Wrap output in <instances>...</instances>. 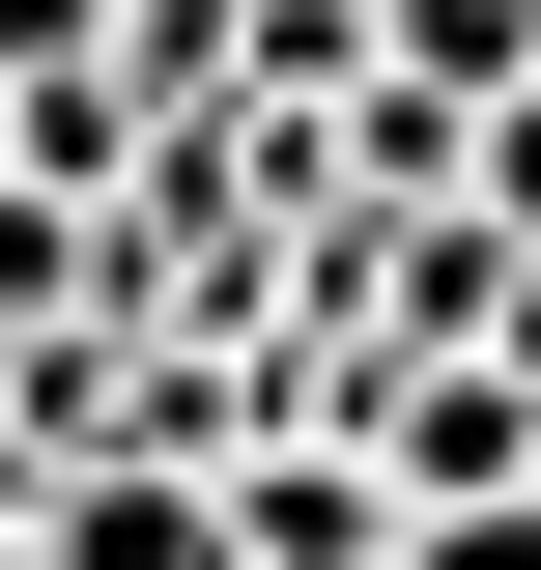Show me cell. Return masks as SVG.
<instances>
[{
    "label": "cell",
    "instance_id": "6da1fadb",
    "mask_svg": "<svg viewBox=\"0 0 541 570\" xmlns=\"http://www.w3.org/2000/svg\"><path fill=\"white\" fill-rule=\"evenodd\" d=\"M29 570H257V542H228V456H58Z\"/></svg>",
    "mask_w": 541,
    "mask_h": 570
},
{
    "label": "cell",
    "instance_id": "7a4b0ae2",
    "mask_svg": "<svg viewBox=\"0 0 541 570\" xmlns=\"http://www.w3.org/2000/svg\"><path fill=\"white\" fill-rule=\"evenodd\" d=\"M115 58V0H0V86H86Z\"/></svg>",
    "mask_w": 541,
    "mask_h": 570
},
{
    "label": "cell",
    "instance_id": "3957f363",
    "mask_svg": "<svg viewBox=\"0 0 541 570\" xmlns=\"http://www.w3.org/2000/svg\"><path fill=\"white\" fill-rule=\"evenodd\" d=\"M456 200H484V228H541V86L484 115V171H456Z\"/></svg>",
    "mask_w": 541,
    "mask_h": 570
},
{
    "label": "cell",
    "instance_id": "277c9868",
    "mask_svg": "<svg viewBox=\"0 0 541 570\" xmlns=\"http://www.w3.org/2000/svg\"><path fill=\"white\" fill-rule=\"evenodd\" d=\"M400 570H541V485H513V513H427Z\"/></svg>",
    "mask_w": 541,
    "mask_h": 570
},
{
    "label": "cell",
    "instance_id": "5b68a950",
    "mask_svg": "<svg viewBox=\"0 0 541 570\" xmlns=\"http://www.w3.org/2000/svg\"><path fill=\"white\" fill-rule=\"evenodd\" d=\"M513 371H541V257H513Z\"/></svg>",
    "mask_w": 541,
    "mask_h": 570
}]
</instances>
